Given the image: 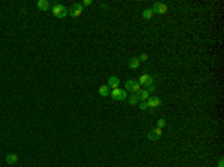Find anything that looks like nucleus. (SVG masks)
Here are the masks:
<instances>
[{"label": "nucleus", "instance_id": "nucleus-1", "mask_svg": "<svg viewBox=\"0 0 224 167\" xmlns=\"http://www.w3.org/2000/svg\"><path fill=\"white\" fill-rule=\"evenodd\" d=\"M51 12H52V15H54L55 18H60V20H63V18L67 17V9H66L63 5H60V3H55V5L52 6Z\"/></svg>", "mask_w": 224, "mask_h": 167}, {"label": "nucleus", "instance_id": "nucleus-2", "mask_svg": "<svg viewBox=\"0 0 224 167\" xmlns=\"http://www.w3.org/2000/svg\"><path fill=\"white\" fill-rule=\"evenodd\" d=\"M82 11H84V8H82L81 3H73V5L67 9V15H70L72 18H78V17L82 15Z\"/></svg>", "mask_w": 224, "mask_h": 167}, {"label": "nucleus", "instance_id": "nucleus-3", "mask_svg": "<svg viewBox=\"0 0 224 167\" xmlns=\"http://www.w3.org/2000/svg\"><path fill=\"white\" fill-rule=\"evenodd\" d=\"M109 96H111L114 100H127V97H129L127 91H126V90H120V88H115V90H112Z\"/></svg>", "mask_w": 224, "mask_h": 167}, {"label": "nucleus", "instance_id": "nucleus-4", "mask_svg": "<svg viewBox=\"0 0 224 167\" xmlns=\"http://www.w3.org/2000/svg\"><path fill=\"white\" fill-rule=\"evenodd\" d=\"M152 12L154 14H158V15H164L167 12V6L161 2H155L154 6H152Z\"/></svg>", "mask_w": 224, "mask_h": 167}, {"label": "nucleus", "instance_id": "nucleus-5", "mask_svg": "<svg viewBox=\"0 0 224 167\" xmlns=\"http://www.w3.org/2000/svg\"><path fill=\"white\" fill-rule=\"evenodd\" d=\"M161 134H163V130L158 128V127H155V128L149 130V133H148V140H157V139L161 137Z\"/></svg>", "mask_w": 224, "mask_h": 167}, {"label": "nucleus", "instance_id": "nucleus-6", "mask_svg": "<svg viewBox=\"0 0 224 167\" xmlns=\"http://www.w3.org/2000/svg\"><path fill=\"white\" fill-rule=\"evenodd\" d=\"M146 105H148V109L154 111L155 108L161 106V100H160L158 97H149V99L146 100Z\"/></svg>", "mask_w": 224, "mask_h": 167}, {"label": "nucleus", "instance_id": "nucleus-7", "mask_svg": "<svg viewBox=\"0 0 224 167\" xmlns=\"http://www.w3.org/2000/svg\"><path fill=\"white\" fill-rule=\"evenodd\" d=\"M137 82L140 84V85H143V87L154 85V76H151V75H142V76L139 78V81H137Z\"/></svg>", "mask_w": 224, "mask_h": 167}, {"label": "nucleus", "instance_id": "nucleus-8", "mask_svg": "<svg viewBox=\"0 0 224 167\" xmlns=\"http://www.w3.org/2000/svg\"><path fill=\"white\" fill-rule=\"evenodd\" d=\"M108 87H109V90L112 88V90H115V88H120L118 85H120V79L117 78V76H112V78H109V81L106 84Z\"/></svg>", "mask_w": 224, "mask_h": 167}, {"label": "nucleus", "instance_id": "nucleus-9", "mask_svg": "<svg viewBox=\"0 0 224 167\" xmlns=\"http://www.w3.org/2000/svg\"><path fill=\"white\" fill-rule=\"evenodd\" d=\"M36 6H38L41 11H48V9L51 8V5H49V2H48V0H38Z\"/></svg>", "mask_w": 224, "mask_h": 167}, {"label": "nucleus", "instance_id": "nucleus-10", "mask_svg": "<svg viewBox=\"0 0 224 167\" xmlns=\"http://www.w3.org/2000/svg\"><path fill=\"white\" fill-rule=\"evenodd\" d=\"M17 161H18V155H17V154L9 152V154L6 155V163H8V164H15Z\"/></svg>", "mask_w": 224, "mask_h": 167}, {"label": "nucleus", "instance_id": "nucleus-11", "mask_svg": "<svg viewBox=\"0 0 224 167\" xmlns=\"http://www.w3.org/2000/svg\"><path fill=\"white\" fill-rule=\"evenodd\" d=\"M139 64H140V61H139L137 57H132V58L129 60V67L133 69V70H136V69L139 67Z\"/></svg>", "mask_w": 224, "mask_h": 167}, {"label": "nucleus", "instance_id": "nucleus-12", "mask_svg": "<svg viewBox=\"0 0 224 167\" xmlns=\"http://www.w3.org/2000/svg\"><path fill=\"white\" fill-rule=\"evenodd\" d=\"M99 94H100L102 97H108V96L111 94V90H109V87H108V85H102V87L99 88Z\"/></svg>", "mask_w": 224, "mask_h": 167}, {"label": "nucleus", "instance_id": "nucleus-13", "mask_svg": "<svg viewBox=\"0 0 224 167\" xmlns=\"http://www.w3.org/2000/svg\"><path fill=\"white\" fill-rule=\"evenodd\" d=\"M149 97H151V96H149V93H148L146 90H142V91L137 94V99H139L140 102H146Z\"/></svg>", "mask_w": 224, "mask_h": 167}, {"label": "nucleus", "instance_id": "nucleus-14", "mask_svg": "<svg viewBox=\"0 0 224 167\" xmlns=\"http://www.w3.org/2000/svg\"><path fill=\"white\" fill-rule=\"evenodd\" d=\"M140 91H142V85H140V84L137 82V81H133V88H132V94H136V96H137V94H139Z\"/></svg>", "mask_w": 224, "mask_h": 167}, {"label": "nucleus", "instance_id": "nucleus-15", "mask_svg": "<svg viewBox=\"0 0 224 167\" xmlns=\"http://www.w3.org/2000/svg\"><path fill=\"white\" fill-rule=\"evenodd\" d=\"M127 100H129V103L134 106V105H139V99H137V96L136 94H130L129 97H127Z\"/></svg>", "mask_w": 224, "mask_h": 167}, {"label": "nucleus", "instance_id": "nucleus-16", "mask_svg": "<svg viewBox=\"0 0 224 167\" xmlns=\"http://www.w3.org/2000/svg\"><path fill=\"white\" fill-rule=\"evenodd\" d=\"M142 17H143L145 20H151V18L154 17V12H152V9H145V11L142 12Z\"/></svg>", "mask_w": 224, "mask_h": 167}, {"label": "nucleus", "instance_id": "nucleus-17", "mask_svg": "<svg viewBox=\"0 0 224 167\" xmlns=\"http://www.w3.org/2000/svg\"><path fill=\"white\" fill-rule=\"evenodd\" d=\"M133 81H134V79H129V81L126 82V91H130V93H132V88H133Z\"/></svg>", "mask_w": 224, "mask_h": 167}, {"label": "nucleus", "instance_id": "nucleus-18", "mask_svg": "<svg viewBox=\"0 0 224 167\" xmlns=\"http://www.w3.org/2000/svg\"><path fill=\"white\" fill-rule=\"evenodd\" d=\"M164 125H166V120H164V118H160V120L157 121V127H158V128H163Z\"/></svg>", "mask_w": 224, "mask_h": 167}, {"label": "nucleus", "instance_id": "nucleus-19", "mask_svg": "<svg viewBox=\"0 0 224 167\" xmlns=\"http://www.w3.org/2000/svg\"><path fill=\"white\" fill-rule=\"evenodd\" d=\"M139 109H140V111H148V105H146V102H140V103H139Z\"/></svg>", "mask_w": 224, "mask_h": 167}, {"label": "nucleus", "instance_id": "nucleus-20", "mask_svg": "<svg viewBox=\"0 0 224 167\" xmlns=\"http://www.w3.org/2000/svg\"><path fill=\"white\" fill-rule=\"evenodd\" d=\"M137 58H139V61H146V60H148V54L142 52V54H140V55H139Z\"/></svg>", "mask_w": 224, "mask_h": 167}, {"label": "nucleus", "instance_id": "nucleus-21", "mask_svg": "<svg viewBox=\"0 0 224 167\" xmlns=\"http://www.w3.org/2000/svg\"><path fill=\"white\" fill-rule=\"evenodd\" d=\"M146 91H148L149 94H151V93H154V91H155V84H154V85H149V87H146Z\"/></svg>", "mask_w": 224, "mask_h": 167}, {"label": "nucleus", "instance_id": "nucleus-22", "mask_svg": "<svg viewBox=\"0 0 224 167\" xmlns=\"http://www.w3.org/2000/svg\"><path fill=\"white\" fill-rule=\"evenodd\" d=\"M81 5H82V8H84V6H91V5H93V2H91V0H84Z\"/></svg>", "mask_w": 224, "mask_h": 167}, {"label": "nucleus", "instance_id": "nucleus-23", "mask_svg": "<svg viewBox=\"0 0 224 167\" xmlns=\"http://www.w3.org/2000/svg\"><path fill=\"white\" fill-rule=\"evenodd\" d=\"M218 167H224V160H223V158H220V160H218Z\"/></svg>", "mask_w": 224, "mask_h": 167}]
</instances>
